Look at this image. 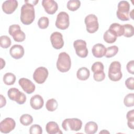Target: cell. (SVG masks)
<instances>
[{
    "mask_svg": "<svg viewBox=\"0 0 134 134\" xmlns=\"http://www.w3.org/2000/svg\"><path fill=\"white\" fill-rule=\"evenodd\" d=\"M35 18V11L34 5L25 3L21 8L20 19L21 23L26 25L31 24Z\"/></svg>",
    "mask_w": 134,
    "mask_h": 134,
    "instance_id": "obj_1",
    "label": "cell"
},
{
    "mask_svg": "<svg viewBox=\"0 0 134 134\" xmlns=\"http://www.w3.org/2000/svg\"><path fill=\"white\" fill-rule=\"evenodd\" d=\"M56 65L59 71L62 73L69 71L71 66V60L70 55L65 52H61L59 54Z\"/></svg>",
    "mask_w": 134,
    "mask_h": 134,
    "instance_id": "obj_2",
    "label": "cell"
},
{
    "mask_svg": "<svg viewBox=\"0 0 134 134\" xmlns=\"http://www.w3.org/2000/svg\"><path fill=\"white\" fill-rule=\"evenodd\" d=\"M108 76L111 81L114 82L118 81L122 78L121 64L119 61H115L110 63L109 66Z\"/></svg>",
    "mask_w": 134,
    "mask_h": 134,
    "instance_id": "obj_3",
    "label": "cell"
},
{
    "mask_svg": "<svg viewBox=\"0 0 134 134\" xmlns=\"http://www.w3.org/2000/svg\"><path fill=\"white\" fill-rule=\"evenodd\" d=\"M82 126V121L78 118H66L65 119L62 123L63 129L68 131L69 130L71 131H79Z\"/></svg>",
    "mask_w": 134,
    "mask_h": 134,
    "instance_id": "obj_4",
    "label": "cell"
},
{
    "mask_svg": "<svg viewBox=\"0 0 134 134\" xmlns=\"http://www.w3.org/2000/svg\"><path fill=\"white\" fill-rule=\"evenodd\" d=\"M130 4L126 1H120L118 4V9L116 12L117 18L122 21H127L129 19Z\"/></svg>",
    "mask_w": 134,
    "mask_h": 134,
    "instance_id": "obj_5",
    "label": "cell"
},
{
    "mask_svg": "<svg viewBox=\"0 0 134 134\" xmlns=\"http://www.w3.org/2000/svg\"><path fill=\"white\" fill-rule=\"evenodd\" d=\"M84 22L86 27V30L90 34H93L97 31L99 28L98 19L94 14H90L86 16Z\"/></svg>",
    "mask_w": 134,
    "mask_h": 134,
    "instance_id": "obj_6",
    "label": "cell"
},
{
    "mask_svg": "<svg viewBox=\"0 0 134 134\" xmlns=\"http://www.w3.org/2000/svg\"><path fill=\"white\" fill-rule=\"evenodd\" d=\"M7 95L10 99L16 102L18 104H23L26 101V96L25 94L15 87L9 89L7 92Z\"/></svg>",
    "mask_w": 134,
    "mask_h": 134,
    "instance_id": "obj_7",
    "label": "cell"
},
{
    "mask_svg": "<svg viewBox=\"0 0 134 134\" xmlns=\"http://www.w3.org/2000/svg\"><path fill=\"white\" fill-rule=\"evenodd\" d=\"M8 32L16 42H23L26 38L25 34L20 29V27L19 25L14 24L10 25L9 27Z\"/></svg>",
    "mask_w": 134,
    "mask_h": 134,
    "instance_id": "obj_8",
    "label": "cell"
},
{
    "mask_svg": "<svg viewBox=\"0 0 134 134\" xmlns=\"http://www.w3.org/2000/svg\"><path fill=\"white\" fill-rule=\"evenodd\" d=\"M55 26L57 28L61 30L67 29L70 25L69 16L65 12H60L57 15Z\"/></svg>",
    "mask_w": 134,
    "mask_h": 134,
    "instance_id": "obj_9",
    "label": "cell"
},
{
    "mask_svg": "<svg viewBox=\"0 0 134 134\" xmlns=\"http://www.w3.org/2000/svg\"><path fill=\"white\" fill-rule=\"evenodd\" d=\"M73 47L76 54L80 57L84 58L87 56L88 49L86 47V42L82 39H78L74 41Z\"/></svg>",
    "mask_w": 134,
    "mask_h": 134,
    "instance_id": "obj_10",
    "label": "cell"
},
{
    "mask_svg": "<svg viewBox=\"0 0 134 134\" xmlns=\"http://www.w3.org/2000/svg\"><path fill=\"white\" fill-rule=\"evenodd\" d=\"M49 72L47 68L43 66H40L37 68L34 72L33 79L38 84L43 83L48 76Z\"/></svg>",
    "mask_w": 134,
    "mask_h": 134,
    "instance_id": "obj_11",
    "label": "cell"
},
{
    "mask_svg": "<svg viewBox=\"0 0 134 134\" xmlns=\"http://www.w3.org/2000/svg\"><path fill=\"white\" fill-rule=\"evenodd\" d=\"M16 122L12 118H6L0 123V131L4 133H8L14 129Z\"/></svg>",
    "mask_w": 134,
    "mask_h": 134,
    "instance_id": "obj_12",
    "label": "cell"
},
{
    "mask_svg": "<svg viewBox=\"0 0 134 134\" xmlns=\"http://www.w3.org/2000/svg\"><path fill=\"white\" fill-rule=\"evenodd\" d=\"M50 41L52 47L55 49H60L64 46L62 35L58 31L53 32L50 36Z\"/></svg>",
    "mask_w": 134,
    "mask_h": 134,
    "instance_id": "obj_13",
    "label": "cell"
},
{
    "mask_svg": "<svg viewBox=\"0 0 134 134\" xmlns=\"http://www.w3.org/2000/svg\"><path fill=\"white\" fill-rule=\"evenodd\" d=\"M18 83L24 91L28 94L32 93L36 89L35 85L27 78H20L18 81Z\"/></svg>",
    "mask_w": 134,
    "mask_h": 134,
    "instance_id": "obj_14",
    "label": "cell"
},
{
    "mask_svg": "<svg viewBox=\"0 0 134 134\" xmlns=\"http://www.w3.org/2000/svg\"><path fill=\"white\" fill-rule=\"evenodd\" d=\"M41 4L45 12L48 14L53 15L58 10V4L53 0H43Z\"/></svg>",
    "mask_w": 134,
    "mask_h": 134,
    "instance_id": "obj_15",
    "label": "cell"
},
{
    "mask_svg": "<svg viewBox=\"0 0 134 134\" xmlns=\"http://www.w3.org/2000/svg\"><path fill=\"white\" fill-rule=\"evenodd\" d=\"M18 2L16 0H7L2 4V10L6 14H12L17 8Z\"/></svg>",
    "mask_w": 134,
    "mask_h": 134,
    "instance_id": "obj_16",
    "label": "cell"
},
{
    "mask_svg": "<svg viewBox=\"0 0 134 134\" xmlns=\"http://www.w3.org/2000/svg\"><path fill=\"white\" fill-rule=\"evenodd\" d=\"M10 55L15 59L21 58L25 53L24 47L20 44L13 45L9 50Z\"/></svg>",
    "mask_w": 134,
    "mask_h": 134,
    "instance_id": "obj_17",
    "label": "cell"
},
{
    "mask_svg": "<svg viewBox=\"0 0 134 134\" xmlns=\"http://www.w3.org/2000/svg\"><path fill=\"white\" fill-rule=\"evenodd\" d=\"M43 99L40 95H35L30 98V105L34 109L38 110L41 109L43 107Z\"/></svg>",
    "mask_w": 134,
    "mask_h": 134,
    "instance_id": "obj_18",
    "label": "cell"
},
{
    "mask_svg": "<svg viewBox=\"0 0 134 134\" xmlns=\"http://www.w3.org/2000/svg\"><path fill=\"white\" fill-rule=\"evenodd\" d=\"M93 55L97 58H100L105 56L106 52V48L102 43L94 44L92 49Z\"/></svg>",
    "mask_w": 134,
    "mask_h": 134,
    "instance_id": "obj_19",
    "label": "cell"
},
{
    "mask_svg": "<svg viewBox=\"0 0 134 134\" xmlns=\"http://www.w3.org/2000/svg\"><path fill=\"white\" fill-rule=\"evenodd\" d=\"M46 130L49 134H62L58 124L54 121H50L46 126Z\"/></svg>",
    "mask_w": 134,
    "mask_h": 134,
    "instance_id": "obj_20",
    "label": "cell"
},
{
    "mask_svg": "<svg viewBox=\"0 0 134 134\" xmlns=\"http://www.w3.org/2000/svg\"><path fill=\"white\" fill-rule=\"evenodd\" d=\"M108 30L113 32L117 37L122 36L124 33L123 26L116 23L111 24Z\"/></svg>",
    "mask_w": 134,
    "mask_h": 134,
    "instance_id": "obj_21",
    "label": "cell"
},
{
    "mask_svg": "<svg viewBox=\"0 0 134 134\" xmlns=\"http://www.w3.org/2000/svg\"><path fill=\"white\" fill-rule=\"evenodd\" d=\"M90 75L89 70L85 67H82L78 69L76 73L77 78L81 81H85L87 80Z\"/></svg>",
    "mask_w": 134,
    "mask_h": 134,
    "instance_id": "obj_22",
    "label": "cell"
},
{
    "mask_svg": "<svg viewBox=\"0 0 134 134\" xmlns=\"http://www.w3.org/2000/svg\"><path fill=\"white\" fill-rule=\"evenodd\" d=\"M98 130L97 124L94 121L87 122L84 127V131L86 134H94Z\"/></svg>",
    "mask_w": 134,
    "mask_h": 134,
    "instance_id": "obj_23",
    "label": "cell"
},
{
    "mask_svg": "<svg viewBox=\"0 0 134 134\" xmlns=\"http://www.w3.org/2000/svg\"><path fill=\"white\" fill-rule=\"evenodd\" d=\"M103 39L106 43H113L116 41L117 39V37L110 30H107L104 34Z\"/></svg>",
    "mask_w": 134,
    "mask_h": 134,
    "instance_id": "obj_24",
    "label": "cell"
},
{
    "mask_svg": "<svg viewBox=\"0 0 134 134\" xmlns=\"http://www.w3.org/2000/svg\"><path fill=\"white\" fill-rule=\"evenodd\" d=\"M16 81V76L12 73H6L3 76V82L7 85H13Z\"/></svg>",
    "mask_w": 134,
    "mask_h": 134,
    "instance_id": "obj_25",
    "label": "cell"
},
{
    "mask_svg": "<svg viewBox=\"0 0 134 134\" xmlns=\"http://www.w3.org/2000/svg\"><path fill=\"white\" fill-rule=\"evenodd\" d=\"M58 106L57 101L54 98L48 99L46 104V109L49 111H53L55 110Z\"/></svg>",
    "mask_w": 134,
    "mask_h": 134,
    "instance_id": "obj_26",
    "label": "cell"
},
{
    "mask_svg": "<svg viewBox=\"0 0 134 134\" xmlns=\"http://www.w3.org/2000/svg\"><path fill=\"white\" fill-rule=\"evenodd\" d=\"M20 122L24 126H27L30 125L33 121L32 117L28 114L22 115L19 119Z\"/></svg>",
    "mask_w": 134,
    "mask_h": 134,
    "instance_id": "obj_27",
    "label": "cell"
},
{
    "mask_svg": "<svg viewBox=\"0 0 134 134\" xmlns=\"http://www.w3.org/2000/svg\"><path fill=\"white\" fill-rule=\"evenodd\" d=\"M81 6V2L79 0H70L67 3V8L71 11L77 10Z\"/></svg>",
    "mask_w": 134,
    "mask_h": 134,
    "instance_id": "obj_28",
    "label": "cell"
},
{
    "mask_svg": "<svg viewBox=\"0 0 134 134\" xmlns=\"http://www.w3.org/2000/svg\"><path fill=\"white\" fill-rule=\"evenodd\" d=\"M124 29V36L127 38H130L133 36L134 28L132 25L130 24H125L122 25Z\"/></svg>",
    "mask_w": 134,
    "mask_h": 134,
    "instance_id": "obj_29",
    "label": "cell"
},
{
    "mask_svg": "<svg viewBox=\"0 0 134 134\" xmlns=\"http://www.w3.org/2000/svg\"><path fill=\"white\" fill-rule=\"evenodd\" d=\"M127 119V125L129 128L134 129V110H131L128 111L126 115Z\"/></svg>",
    "mask_w": 134,
    "mask_h": 134,
    "instance_id": "obj_30",
    "label": "cell"
},
{
    "mask_svg": "<svg viewBox=\"0 0 134 134\" xmlns=\"http://www.w3.org/2000/svg\"><path fill=\"white\" fill-rule=\"evenodd\" d=\"M118 52V47L116 46H113L106 48V52L105 56L107 58L115 56Z\"/></svg>",
    "mask_w": 134,
    "mask_h": 134,
    "instance_id": "obj_31",
    "label": "cell"
},
{
    "mask_svg": "<svg viewBox=\"0 0 134 134\" xmlns=\"http://www.w3.org/2000/svg\"><path fill=\"white\" fill-rule=\"evenodd\" d=\"M12 41L10 38L7 36H2L0 37V45L3 48L6 49L11 45Z\"/></svg>",
    "mask_w": 134,
    "mask_h": 134,
    "instance_id": "obj_32",
    "label": "cell"
},
{
    "mask_svg": "<svg viewBox=\"0 0 134 134\" xmlns=\"http://www.w3.org/2000/svg\"><path fill=\"white\" fill-rule=\"evenodd\" d=\"M124 103L127 107H132L134 105V94L129 93L124 98Z\"/></svg>",
    "mask_w": 134,
    "mask_h": 134,
    "instance_id": "obj_33",
    "label": "cell"
},
{
    "mask_svg": "<svg viewBox=\"0 0 134 134\" xmlns=\"http://www.w3.org/2000/svg\"><path fill=\"white\" fill-rule=\"evenodd\" d=\"M49 24V20L48 17L43 16L40 18L38 21V27L42 29H44L47 28Z\"/></svg>",
    "mask_w": 134,
    "mask_h": 134,
    "instance_id": "obj_34",
    "label": "cell"
},
{
    "mask_svg": "<svg viewBox=\"0 0 134 134\" xmlns=\"http://www.w3.org/2000/svg\"><path fill=\"white\" fill-rule=\"evenodd\" d=\"M104 66L101 62H95L94 63L91 67V70L93 73H97L104 71Z\"/></svg>",
    "mask_w": 134,
    "mask_h": 134,
    "instance_id": "obj_35",
    "label": "cell"
},
{
    "mask_svg": "<svg viewBox=\"0 0 134 134\" xmlns=\"http://www.w3.org/2000/svg\"><path fill=\"white\" fill-rule=\"evenodd\" d=\"M42 129L39 125H32L29 129V133L30 134H41Z\"/></svg>",
    "mask_w": 134,
    "mask_h": 134,
    "instance_id": "obj_36",
    "label": "cell"
},
{
    "mask_svg": "<svg viewBox=\"0 0 134 134\" xmlns=\"http://www.w3.org/2000/svg\"><path fill=\"white\" fill-rule=\"evenodd\" d=\"M93 78L95 81H97V82L102 81L105 78V74L104 71H102L97 73H94Z\"/></svg>",
    "mask_w": 134,
    "mask_h": 134,
    "instance_id": "obj_37",
    "label": "cell"
},
{
    "mask_svg": "<svg viewBox=\"0 0 134 134\" xmlns=\"http://www.w3.org/2000/svg\"><path fill=\"white\" fill-rule=\"evenodd\" d=\"M125 85L129 90H134V77H130L127 79L125 81Z\"/></svg>",
    "mask_w": 134,
    "mask_h": 134,
    "instance_id": "obj_38",
    "label": "cell"
},
{
    "mask_svg": "<svg viewBox=\"0 0 134 134\" xmlns=\"http://www.w3.org/2000/svg\"><path fill=\"white\" fill-rule=\"evenodd\" d=\"M134 61L131 60L128 62L126 65V69L127 71L130 73L133 74L134 73V66H133Z\"/></svg>",
    "mask_w": 134,
    "mask_h": 134,
    "instance_id": "obj_39",
    "label": "cell"
},
{
    "mask_svg": "<svg viewBox=\"0 0 134 134\" xmlns=\"http://www.w3.org/2000/svg\"><path fill=\"white\" fill-rule=\"evenodd\" d=\"M0 97H1V100H0V107L2 108L3 106H5L6 104V100L5 97L3 96V95L1 94L0 95Z\"/></svg>",
    "mask_w": 134,
    "mask_h": 134,
    "instance_id": "obj_40",
    "label": "cell"
},
{
    "mask_svg": "<svg viewBox=\"0 0 134 134\" xmlns=\"http://www.w3.org/2000/svg\"><path fill=\"white\" fill-rule=\"evenodd\" d=\"M39 1H25V3H29L34 6L36 5L38 3Z\"/></svg>",
    "mask_w": 134,
    "mask_h": 134,
    "instance_id": "obj_41",
    "label": "cell"
},
{
    "mask_svg": "<svg viewBox=\"0 0 134 134\" xmlns=\"http://www.w3.org/2000/svg\"><path fill=\"white\" fill-rule=\"evenodd\" d=\"M1 69H2L5 65V61L3 59V58H1Z\"/></svg>",
    "mask_w": 134,
    "mask_h": 134,
    "instance_id": "obj_42",
    "label": "cell"
},
{
    "mask_svg": "<svg viewBox=\"0 0 134 134\" xmlns=\"http://www.w3.org/2000/svg\"><path fill=\"white\" fill-rule=\"evenodd\" d=\"M133 9H132L129 13V15H130V17L131 18V19H133Z\"/></svg>",
    "mask_w": 134,
    "mask_h": 134,
    "instance_id": "obj_43",
    "label": "cell"
},
{
    "mask_svg": "<svg viewBox=\"0 0 134 134\" xmlns=\"http://www.w3.org/2000/svg\"><path fill=\"white\" fill-rule=\"evenodd\" d=\"M103 132H106V133H109V132H108V131H107V130H102V131H100L99 132V133H103Z\"/></svg>",
    "mask_w": 134,
    "mask_h": 134,
    "instance_id": "obj_44",
    "label": "cell"
}]
</instances>
